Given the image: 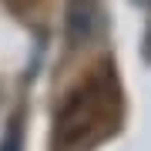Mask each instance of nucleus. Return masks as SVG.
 <instances>
[{"instance_id":"nucleus-4","label":"nucleus","mask_w":151,"mask_h":151,"mask_svg":"<svg viewBox=\"0 0 151 151\" xmlns=\"http://www.w3.org/2000/svg\"><path fill=\"white\" fill-rule=\"evenodd\" d=\"M148 60H151V30H148Z\"/></svg>"},{"instance_id":"nucleus-1","label":"nucleus","mask_w":151,"mask_h":151,"mask_svg":"<svg viewBox=\"0 0 151 151\" xmlns=\"http://www.w3.org/2000/svg\"><path fill=\"white\" fill-rule=\"evenodd\" d=\"M114 67H97L77 87H70L64 104L57 111V145L60 148H81L94 145L114 131L118 121V81L111 74Z\"/></svg>"},{"instance_id":"nucleus-3","label":"nucleus","mask_w":151,"mask_h":151,"mask_svg":"<svg viewBox=\"0 0 151 151\" xmlns=\"http://www.w3.org/2000/svg\"><path fill=\"white\" fill-rule=\"evenodd\" d=\"M24 145V121H20V114H14L10 124H7V138H4V151H20Z\"/></svg>"},{"instance_id":"nucleus-2","label":"nucleus","mask_w":151,"mask_h":151,"mask_svg":"<svg viewBox=\"0 0 151 151\" xmlns=\"http://www.w3.org/2000/svg\"><path fill=\"white\" fill-rule=\"evenodd\" d=\"M94 17H97L94 0H70L67 4V40H70V47H81L84 40H91Z\"/></svg>"}]
</instances>
